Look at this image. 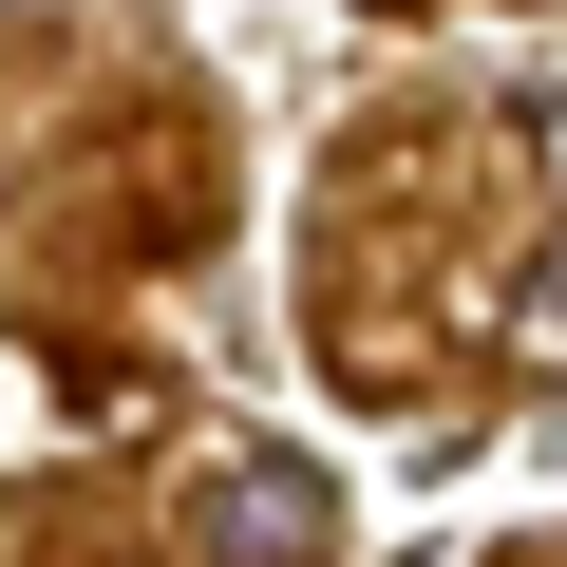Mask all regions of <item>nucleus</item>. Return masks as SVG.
<instances>
[{
	"label": "nucleus",
	"instance_id": "f257e3e1",
	"mask_svg": "<svg viewBox=\"0 0 567 567\" xmlns=\"http://www.w3.org/2000/svg\"><path fill=\"white\" fill-rule=\"evenodd\" d=\"M189 548H208V567H322V473H303V454H227V473L189 492Z\"/></svg>",
	"mask_w": 567,
	"mask_h": 567
}]
</instances>
